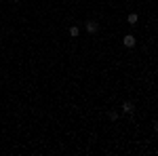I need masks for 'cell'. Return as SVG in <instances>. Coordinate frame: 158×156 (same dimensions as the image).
<instances>
[{"instance_id":"obj_1","label":"cell","mask_w":158,"mask_h":156,"mask_svg":"<svg viewBox=\"0 0 158 156\" xmlns=\"http://www.w3.org/2000/svg\"><path fill=\"white\" fill-rule=\"evenodd\" d=\"M122 44H124V47H135V36H131V34H127V36L122 38Z\"/></svg>"},{"instance_id":"obj_2","label":"cell","mask_w":158,"mask_h":156,"mask_svg":"<svg viewBox=\"0 0 158 156\" xmlns=\"http://www.w3.org/2000/svg\"><path fill=\"white\" fill-rule=\"evenodd\" d=\"M97 27H99V25L95 23V21H86V32H89V34H95Z\"/></svg>"},{"instance_id":"obj_3","label":"cell","mask_w":158,"mask_h":156,"mask_svg":"<svg viewBox=\"0 0 158 156\" xmlns=\"http://www.w3.org/2000/svg\"><path fill=\"white\" fill-rule=\"evenodd\" d=\"M122 110H124L127 114H131V112H133V110H135V106H133V103H131V101H124V106H122Z\"/></svg>"},{"instance_id":"obj_4","label":"cell","mask_w":158,"mask_h":156,"mask_svg":"<svg viewBox=\"0 0 158 156\" xmlns=\"http://www.w3.org/2000/svg\"><path fill=\"white\" fill-rule=\"evenodd\" d=\"M129 23H131V25L137 23V15H135V13H131V15H129Z\"/></svg>"},{"instance_id":"obj_5","label":"cell","mask_w":158,"mask_h":156,"mask_svg":"<svg viewBox=\"0 0 158 156\" xmlns=\"http://www.w3.org/2000/svg\"><path fill=\"white\" fill-rule=\"evenodd\" d=\"M70 34H72V36H78V27H76V25L70 27Z\"/></svg>"},{"instance_id":"obj_6","label":"cell","mask_w":158,"mask_h":156,"mask_svg":"<svg viewBox=\"0 0 158 156\" xmlns=\"http://www.w3.org/2000/svg\"><path fill=\"white\" fill-rule=\"evenodd\" d=\"M110 120H118V112H110Z\"/></svg>"}]
</instances>
